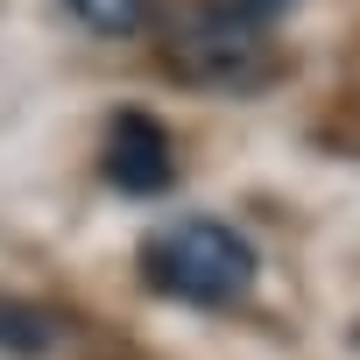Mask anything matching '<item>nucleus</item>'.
<instances>
[{"mask_svg":"<svg viewBox=\"0 0 360 360\" xmlns=\"http://www.w3.org/2000/svg\"><path fill=\"white\" fill-rule=\"evenodd\" d=\"M106 184L127 198H162L176 184V141L148 113H120L106 127Z\"/></svg>","mask_w":360,"mask_h":360,"instance_id":"nucleus-3","label":"nucleus"},{"mask_svg":"<svg viewBox=\"0 0 360 360\" xmlns=\"http://www.w3.org/2000/svg\"><path fill=\"white\" fill-rule=\"evenodd\" d=\"M71 15L99 36H134L148 22V0H71Z\"/></svg>","mask_w":360,"mask_h":360,"instance_id":"nucleus-5","label":"nucleus"},{"mask_svg":"<svg viewBox=\"0 0 360 360\" xmlns=\"http://www.w3.org/2000/svg\"><path fill=\"white\" fill-rule=\"evenodd\" d=\"M269 22L226 8H191L184 22H169V71L191 85H219V92H255L262 78H276V50L262 43Z\"/></svg>","mask_w":360,"mask_h":360,"instance_id":"nucleus-2","label":"nucleus"},{"mask_svg":"<svg viewBox=\"0 0 360 360\" xmlns=\"http://www.w3.org/2000/svg\"><path fill=\"white\" fill-rule=\"evenodd\" d=\"M43 346H57V325L43 311H29V304L0 297V353H43Z\"/></svg>","mask_w":360,"mask_h":360,"instance_id":"nucleus-4","label":"nucleus"},{"mask_svg":"<svg viewBox=\"0 0 360 360\" xmlns=\"http://www.w3.org/2000/svg\"><path fill=\"white\" fill-rule=\"evenodd\" d=\"M262 255L226 219H169L141 240V283L191 311H233L255 297Z\"/></svg>","mask_w":360,"mask_h":360,"instance_id":"nucleus-1","label":"nucleus"}]
</instances>
